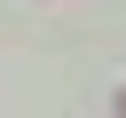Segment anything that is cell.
Returning <instances> with one entry per match:
<instances>
[{"label":"cell","instance_id":"1","mask_svg":"<svg viewBox=\"0 0 126 118\" xmlns=\"http://www.w3.org/2000/svg\"><path fill=\"white\" fill-rule=\"evenodd\" d=\"M118 118H126V87H118Z\"/></svg>","mask_w":126,"mask_h":118}]
</instances>
